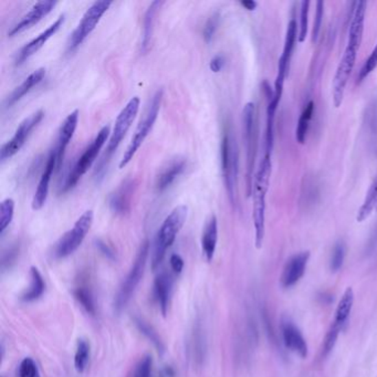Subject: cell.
I'll use <instances>...</instances> for the list:
<instances>
[{
	"label": "cell",
	"instance_id": "cell-42",
	"mask_svg": "<svg viewBox=\"0 0 377 377\" xmlns=\"http://www.w3.org/2000/svg\"><path fill=\"white\" fill-rule=\"evenodd\" d=\"M39 375L37 365L30 358H23L19 366L20 377H37Z\"/></svg>",
	"mask_w": 377,
	"mask_h": 377
},
{
	"label": "cell",
	"instance_id": "cell-47",
	"mask_svg": "<svg viewBox=\"0 0 377 377\" xmlns=\"http://www.w3.org/2000/svg\"><path fill=\"white\" fill-rule=\"evenodd\" d=\"M240 3L241 6L244 7V9H247V10H250V12L255 10L258 6V3L253 1V0H242Z\"/></svg>",
	"mask_w": 377,
	"mask_h": 377
},
{
	"label": "cell",
	"instance_id": "cell-20",
	"mask_svg": "<svg viewBox=\"0 0 377 377\" xmlns=\"http://www.w3.org/2000/svg\"><path fill=\"white\" fill-rule=\"evenodd\" d=\"M173 288V277L168 273H161L154 281V298L159 304V310L164 317L168 312L170 295Z\"/></svg>",
	"mask_w": 377,
	"mask_h": 377
},
{
	"label": "cell",
	"instance_id": "cell-27",
	"mask_svg": "<svg viewBox=\"0 0 377 377\" xmlns=\"http://www.w3.org/2000/svg\"><path fill=\"white\" fill-rule=\"evenodd\" d=\"M30 278H32L30 288L21 297V300L23 302H34V301L38 300L43 297L45 290H46V282L43 280V275L37 268L32 267Z\"/></svg>",
	"mask_w": 377,
	"mask_h": 377
},
{
	"label": "cell",
	"instance_id": "cell-3",
	"mask_svg": "<svg viewBox=\"0 0 377 377\" xmlns=\"http://www.w3.org/2000/svg\"><path fill=\"white\" fill-rule=\"evenodd\" d=\"M221 170L225 188L233 206L237 203L238 187L239 150L233 130L227 125L224 130L220 145Z\"/></svg>",
	"mask_w": 377,
	"mask_h": 377
},
{
	"label": "cell",
	"instance_id": "cell-25",
	"mask_svg": "<svg viewBox=\"0 0 377 377\" xmlns=\"http://www.w3.org/2000/svg\"><path fill=\"white\" fill-rule=\"evenodd\" d=\"M217 241H218V221H217L216 216L213 215L205 226L202 236L203 253L208 262L214 259Z\"/></svg>",
	"mask_w": 377,
	"mask_h": 377
},
{
	"label": "cell",
	"instance_id": "cell-36",
	"mask_svg": "<svg viewBox=\"0 0 377 377\" xmlns=\"http://www.w3.org/2000/svg\"><path fill=\"white\" fill-rule=\"evenodd\" d=\"M342 326L333 322L330 326L329 331L326 332L325 338H324L323 345H322V356H328L334 347L339 334H340Z\"/></svg>",
	"mask_w": 377,
	"mask_h": 377
},
{
	"label": "cell",
	"instance_id": "cell-5",
	"mask_svg": "<svg viewBox=\"0 0 377 377\" xmlns=\"http://www.w3.org/2000/svg\"><path fill=\"white\" fill-rule=\"evenodd\" d=\"M163 94L164 92L162 89H159L150 99L148 108L145 110L143 117L139 121L137 130L134 132L133 137L130 139L128 148L123 154L122 159L119 162V168H125L133 159L137 150L142 146L145 139L148 137V134L150 133V130H153L157 117H159L161 105H162Z\"/></svg>",
	"mask_w": 377,
	"mask_h": 377
},
{
	"label": "cell",
	"instance_id": "cell-1",
	"mask_svg": "<svg viewBox=\"0 0 377 377\" xmlns=\"http://www.w3.org/2000/svg\"><path fill=\"white\" fill-rule=\"evenodd\" d=\"M271 155L264 154L261 159L258 170L255 173L253 185V218L255 226V244L257 249H260L264 244L266 233V198L269 190L271 177Z\"/></svg>",
	"mask_w": 377,
	"mask_h": 377
},
{
	"label": "cell",
	"instance_id": "cell-24",
	"mask_svg": "<svg viewBox=\"0 0 377 377\" xmlns=\"http://www.w3.org/2000/svg\"><path fill=\"white\" fill-rule=\"evenodd\" d=\"M46 77V69L39 68L36 71L32 72L29 77L25 79L21 84L18 85L14 91L10 93L5 102L6 108H12V105L16 104L18 101L23 99L27 93L32 91L34 87H37L39 83L43 82V80Z\"/></svg>",
	"mask_w": 377,
	"mask_h": 377
},
{
	"label": "cell",
	"instance_id": "cell-6",
	"mask_svg": "<svg viewBox=\"0 0 377 377\" xmlns=\"http://www.w3.org/2000/svg\"><path fill=\"white\" fill-rule=\"evenodd\" d=\"M148 253H150V242L145 240L137 253V258L134 261L133 266L130 268V273L125 277L124 281L119 286L115 299H114V310L115 312L121 313L126 308L130 299L133 297L137 286L142 280L144 275L145 267L148 262Z\"/></svg>",
	"mask_w": 377,
	"mask_h": 377
},
{
	"label": "cell",
	"instance_id": "cell-8",
	"mask_svg": "<svg viewBox=\"0 0 377 377\" xmlns=\"http://www.w3.org/2000/svg\"><path fill=\"white\" fill-rule=\"evenodd\" d=\"M242 133H244L246 155H247V194L253 193V175L255 170V154H257V137L258 130L255 124V105L248 102L242 111Z\"/></svg>",
	"mask_w": 377,
	"mask_h": 377
},
{
	"label": "cell",
	"instance_id": "cell-48",
	"mask_svg": "<svg viewBox=\"0 0 377 377\" xmlns=\"http://www.w3.org/2000/svg\"><path fill=\"white\" fill-rule=\"evenodd\" d=\"M37 377H40V374H39V375H38V376H37Z\"/></svg>",
	"mask_w": 377,
	"mask_h": 377
},
{
	"label": "cell",
	"instance_id": "cell-2",
	"mask_svg": "<svg viewBox=\"0 0 377 377\" xmlns=\"http://www.w3.org/2000/svg\"><path fill=\"white\" fill-rule=\"evenodd\" d=\"M141 100L139 97H134L128 101V104L125 105L122 111L117 115V121L114 124L113 132L111 134L110 141L105 150L104 155L100 159L95 168V179L101 181L104 176L105 172L108 170V163L113 157V154L117 152L119 144L122 143L123 139L128 133L130 126L133 124L134 119L139 113Z\"/></svg>",
	"mask_w": 377,
	"mask_h": 377
},
{
	"label": "cell",
	"instance_id": "cell-31",
	"mask_svg": "<svg viewBox=\"0 0 377 377\" xmlns=\"http://www.w3.org/2000/svg\"><path fill=\"white\" fill-rule=\"evenodd\" d=\"M134 323L137 325L139 331L144 335L145 338L153 343L154 347L157 349L159 354H164V343H163L162 339L159 338V335L157 334V332L153 329V326L150 325L148 322H145L143 319L137 318V317L134 318Z\"/></svg>",
	"mask_w": 377,
	"mask_h": 377
},
{
	"label": "cell",
	"instance_id": "cell-13",
	"mask_svg": "<svg viewBox=\"0 0 377 377\" xmlns=\"http://www.w3.org/2000/svg\"><path fill=\"white\" fill-rule=\"evenodd\" d=\"M65 14H61L54 23H52L46 30H43L41 34H38L37 37L32 39V41H29L26 43L23 48L20 49V52H18L17 57H16V65H23L26 60L34 56V54H37L40 49L43 48L46 45L52 36L57 34L63 23H65Z\"/></svg>",
	"mask_w": 377,
	"mask_h": 377
},
{
	"label": "cell",
	"instance_id": "cell-49",
	"mask_svg": "<svg viewBox=\"0 0 377 377\" xmlns=\"http://www.w3.org/2000/svg\"><path fill=\"white\" fill-rule=\"evenodd\" d=\"M376 209H377V208H376Z\"/></svg>",
	"mask_w": 377,
	"mask_h": 377
},
{
	"label": "cell",
	"instance_id": "cell-40",
	"mask_svg": "<svg viewBox=\"0 0 377 377\" xmlns=\"http://www.w3.org/2000/svg\"><path fill=\"white\" fill-rule=\"evenodd\" d=\"M219 23H220V14H219V12H215L207 20V23L204 26V30H203V36H204V39L207 43H210L213 40L216 32L218 30Z\"/></svg>",
	"mask_w": 377,
	"mask_h": 377
},
{
	"label": "cell",
	"instance_id": "cell-44",
	"mask_svg": "<svg viewBox=\"0 0 377 377\" xmlns=\"http://www.w3.org/2000/svg\"><path fill=\"white\" fill-rule=\"evenodd\" d=\"M170 268H172L175 275L182 273L183 269H184V260H183L181 255H177V253H173V255H170Z\"/></svg>",
	"mask_w": 377,
	"mask_h": 377
},
{
	"label": "cell",
	"instance_id": "cell-23",
	"mask_svg": "<svg viewBox=\"0 0 377 377\" xmlns=\"http://www.w3.org/2000/svg\"><path fill=\"white\" fill-rule=\"evenodd\" d=\"M297 39H299L298 26H297V21L293 19L288 23V28H286L284 52H282L280 59H279L278 73L286 76L289 72L290 61L293 58Z\"/></svg>",
	"mask_w": 377,
	"mask_h": 377
},
{
	"label": "cell",
	"instance_id": "cell-29",
	"mask_svg": "<svg viewBox=\"0 0 377 377\" xmlns=\"http://www.w3.org/2000/svg\"><path fill=\"white\" fill-rule=\"evenodd\" d=\"M375 208H377V176L366 193L363 204L358 209L356 220L358 222H363L364 220L369 218Z\"/></svg>",
	"mask_w": 377,
	"mask_h": 377
},
{
	"label": "cell",
	"instance_id": "cell-39",
	"mask_svg": "<svg viewBox=\"0 0 377 377\" xmlns=\"http://www.w3.org/2000/svg\"><path fill=\"white\" fill-rule=\"evenodd\" d=\"M377 67V43L376 46L373 49V52L369 54V57L365 60L363 67L361 68L358 72V83L362 82L366 78L369 77L372 72L374 71Z\"/></svg>",
	"mask_w": 377,
	"mask_h": 377
},
{
	"label": "cell",
	"instance_id": "cell-12",
	"mask_svg": "<svg viewBox=\"0 0 377 377\" xmlns=\"http://www.w3.org/2000/svg\"><path fill=\"white\" fill-rule=\"evenodd\" d=\"M358 49H360L358 47L347 43L345 50H344L343 57L339 63L334 79H333V103H334L335 108H340L341 104L343 102L346 85H347L350 76L354 69Z\"/></svg>",
	"mask_w": 377,
	"mask_h": 377
},
{
	"label": "cell",
	"instance_id": "cell-4",
	"mask_svg": "<svg viewBox=\"0 0 377 377\" xmlns=\"http://www.w3.org/2000/svg\"><path fill=\"white\" fill-rule=\"evenodd\" d=\"M187 215V206L181 205L174 208L163 221L154 242L153 257H152V269L154 271L159 268L164 260L168 250L172 247L176 237L184 226Z\"/></svg>",
	"mask_w": 377,
	"mask_h": 377
},
{
	"label": "cell",
	"instance_id": "cell-45",
	"mask_svg": "<svg viewBox=\"0 0 377 377\" xmlns=\"http://www.w3.org/2000/svg\"><path fill=\"white\" fill-rule=\"evenodd\" d=\"M225 65H226V59H225L222 54H217L212 59L209 63V68L212 71L215 73H218L222 69H224Z\"/></svg>",
	"mask_w": 377,
	"mask_h": 377
},
{
	"label": "cell",
	"instance_id": "cell-46",
	"mask_svg": "<svg viewBox=\"0 0 377 377\" xmlns=\"http://www.w3.org/2000/svg\"><path fill=\"white\" fill-rule=\"evenodd\" d=\"M97 247L99 248L100 251H101L106 258L111 259V260H114V259L117 258L114 250L112 249L108 244H105L104 241L98 240Z\"/></svg>",
	"mask_w": 377,
	"mask_h": 377
},
{
	"label": "cell",
	"instance_id": "cell-14",
	"mask_svg": "<svg viewBox=\"0 0 377 377\" xmlns=\"http://www.w3.org/2000/svg\"><path fill=\"white\" fill-rule=\"evenodd\" d=\"M57 1H54V0H43V1L34 3L32 8L10 29V32H8L9 37H14L20 32H25L27 29L39 23L40 20L52 12V9L57 6Z\"/></svg>",
	"mask_w": 377,
	"mask_h": 377
},
{
	"label": "cell",
	"instance_id": "cell-28",
	"mask_svg": "<svg viewBox=\"0 0 377 377\" xmlns=\"http://www.w3.org/2000/svg\"><path fill=\"white\" fill-rule=\"evenodd\" d=\"M353 304H354V293H353L352 288H347L345 293L342 295L338 306H336L334 318L335 323L343 328L346 321L349 319L350 315H351Z\"/></svg>",
	"mask_w": 377,
	"mask_h": 377
},
{
	"label": "cell",
	"instance_id": "cell-34",
	"mask_svg": "<svg viewBox=\"0 0 377 377\" xmlns=\"http://www.w3.org/2000/svg\"><path fill=\"white\" fill-rule=\"evenodd\" d=\"M14 199L6 198L0 204V233L3 235L6 231L9 225L12 224L14 218Z\"/></svg>",
	"mask_w": 377,
	"mask_h": 377
},
{
	"label": "cell",
	"instance_id": "cell-37",
	"mask_svg": "<svg viewBox=\"0 0 377 377\" xmlns=\"http://www.w3.org/2000/svg\"><path fill=\"white\" fill-rule=\"evenodd\" d=\"M346 247L343 241H339L335 244L333 248V253L330 261V269L333 273H338L339 270L343 266L344 259H345Z\"/></svg>",
	"mask_w": 377,
	"mask_h": 377
},
{
	"label": "cell",
	"instance_id": "cell-18",
	"mask_svg": "<svg viewBox=\"0 0 377 377\" xmlns=\"http://www.w3.org/2000/svg\"><path fill=\"white\" fill-rule=\"evenodd\" d=\"M54 170H57V157L54 150H52L49 154L48 161H47L46 168L43 170V175L38 184L37 190L34 193V199H32V207L34 210H39L46 204L48 198L49 187L52 182V174Z\"/></svg>",
	"mask_w": 377,
	"mask_h": 377
},
{
	"label": "cell",
	"instance_id": "cell-38",
	"mask_svg": "<svg viewBox=\"0 0 377 377\" xmlns=\"http://www.w3.org/2000/svg\"><path fill=\"white\" fill-rule=\"evenodd\" d=\"M310 1L301 3L300 26H299V41L304 43L308 34V26H309Z\"/></svg>",
	"mask_w": 377,
	"mask_h": 377
},
{
	"label": "cell",
	"instance_id": "cell-26",
	"mask_svg": "<svg viewBox=\"0 0 377 377\" xmlns=\"http://www.w3.org/2000/svg\"><path fill=\"white\" fill-rule=\"evenodd\" d=\"M163 3H164L163 1H153L145 12L144 21H143L142 43H141V50L143 52H148L150 48V41L153 37L155 17H157V12Z\"/></svg>",
	"mask_w": 377,
	"mask_h": 377
},
{
	"label": "cell",
	"instance_id": "cell-43",
	"mask_svg": "<svg viewBox=\"0 0 377 377\" xmlns=\"http://www.w3.org/2000/svg\"><path fill=\"white\" fill-rule=\"evenodd\" d=\"M204 338L202 334V328L201 325H197L195 328V333H194V352L197 360H203L204 358Z\"/></svg>",
	"mask_w": 377,
	"mask_h": 377
},
{
	"label": "cell",
	"instance_id": "cell-41",
	"mask_svg": "<svg viewBox=\"0 0 377 377\" xmlns=\"http://www.w3.org/2000/svg\"><path fill=\"white\" fill-rule=\"evenodd\" d=\"M315 8L317 9H315V23H313L312 29L313 41H317L319 38V34H320L322 21H323L324 1H322V0L317 1V3H315Z\"/></svg>",
	"mask_w": 377,
	"mask_h": 377
},
{
	"label": "cell",
	"instance_id": "cell-32",
	"mask_svg": "<svg viewBox=\"0 0 377 377\" xmlns=\"http://www.w3.org/2000/svg\"><path fill=\"white\" fill-rule=\"evenodd\" d=\"M74 298L77 299L83 309L89 313V315H97V306H95V302H94L93 293L91 290L89 289L88 286H77L73 290Z\"/></svg>",
	"mask_w": 377,
	"mask_h": 377
},
{
	"label": "cell",
	"instance_id": "cell-11",
	"mask_svg": "<svg viewBox=\"0 0 377 377\" xmlns=\"http://www.w3.org/2000/svg\"><path fill=\"white\" fill-rule=\"evenodd\" d=\"M45 117V112L43 110L36 111L32 115L23 119V122L18 125L17 130L14 132V137L9 139L8 142L3 145L0 150V159L5 162L7 159H12L26 144L29 137L32 135V130L37 128L40 122Z\"/></svg>",
	"mask_w": 377,
	"mask_h": 377
},
{
	"label": "cell",
	"instance_id": "cell-15",
	"mask_svg": "<svg viewBox=\"0 0 377 377\" xmlns=\"http://www.w3.org/2000/svg\"><path fill=\"white\" fill-rule=\"evenodd\" d=\"M309 251L297 253L293 255L284 264V271L281 275L280 284L282 288H291L298 284L306 273V266L309 262Z\"/></svg>",
	"mask_w": 377,
	"mask_h": 377
},
{
	"label": "cell",
	"instance_id": "cell-16",
	"mask_svg": "<svg viewBox=\"0 0 377 377\" xmlns=\"http://www.w3.org/2000/svg\"><path fill=\"white\" fill-rule=\"evenodd\" d=\"M78 122H79V111L76 110L65 117L62 124L60 126L57 143L54 148L56 157H57V170L61 168L65 150L68 148L69 143L71 142L74 132L77 130Z\"/></svg>",
	"mask_w": 377,
	"mask_h": 377
},
{
	"label": "cell",
	"instance_id": "cell-30",
	"mask_svg": "<svg viewBox=\"0 0 377 377\" xmlns=\"http://www.w3.org/2000/svg\"><path fill=\"white\" fill-rule=\"evenodd\" d=\"M315 102L310 101L306 105V108L302 111L300 117H299L298 126L295 130V137L300 144H304L306 142V134L310 128V122L312 119L313 113H315Z\"/></svg>",
	"mask_w": 377,
	"mask_h": 377
},
{
	"label": "cell",
	"instance_id": "cell-19",
	"mask_svg": "<svg viewBox=\"0 0 377 377\" xmlns=\"http://www.w3.org/2000/svg\"><path fill=\"white\" fill-rule=\"evenodd\" d=\"M137 183L133 179H126L110 197V208L115 215L124 216L130 212V202Z\"/></svg>",
	"mask_w": 377,
	"mask_h": 377
},
{
	"label": "cell",
	"instance_id": "cell-22",
	"mask_svg": "<svg viewBox=\"0 0 377 377\" xmlns=\"http://www.w3.org/2000/svg\"><path fill=\"white\" fill-rule=\"evenodd\" d=\"M185 168H186L185 159L177 157V159L170 161L157 176V184H155L157 192L162 193L170 187V185L173 184L176 179L184 173Z\"/></svg>",
	"mask_w": 377,
	"mask_h": 377
},
{
	"label": "cell",
	"instance_id": "cell-35",
	"mask_svg": "<svg viewBox=\"0 0 377 377\" xmlns=\"http://www.w3.org/2000/svg\"><path fill=\"white\" fill-rule=\"evenodd\" d=\"M128 377H153V360L150 355H145L130 371Z\"/></svg>",
	"mask_w": 377,
	"mask_h": 377
},
{
	"label": "cell",
	"instance_id": "cell-33",
	"mask_svg": "<svg viewBox=\"0 0 377 377\" xmlns=\"http://www.w3.org/2000/svg\"><path fill=\"white\" fill-rule=\"evenodd\" d=\"M90 358V344L87 340H79L74 355V367L79 374L84 373Z\"/></svg>",
	"mask_w": 377,
	"mask_h": 377
},
{
	"label": "cell",
	"instance_id": "cell-7",
	"mask_svg": "<svg viewBox=\"0 0 377 377\" xmlns=\"http://www.w3.org/2000/svg\"><path fill=\"white\" fill-rule=\"evenodd\" d=\"M108 135H110V126L106 125L99 130V133L97 134V137H94L91 144L85 148L82 155L78 159V162L76 163L71 172L65 179L63 192H68L73 188L81 177L88 172L89 168H91L100 154V150H102L105 142L108 141Z\"/></svg>",
	"mask_w": 377,
	"mask_h": 377
},
{
	"label": "cell",
	"instance_id": "cell-9",
	"mask_svg": "<svg viewBox=\"0 0 377 377\" xmlns=\"http://www.w3.org/2000/svg\"><path fill=\"white\" fill-rule=\"evenodd\" d=\"M93 217L92 210H87L80 216L72 229L69 230L68 233H65L56 244V248H54L56 258H67L77 251L78 248L82 244L83 240L91 229Z\"/></svg>",
	"mask_w": 377,
	"mask_h": 377
},
{
	"label": "cell",
	"instance_id": "cell-10",
	"mask_svg": "<svg viewBox=\"0 0 377 377\" xmlns=\"http://www.w3.org/2000/svg\"><path fill=\"white\" fill-rule=\"evenodd\" d=\"M111 5H112V1L99 0L89 7L88 10L84 12L83 17L78 23V26L69 37V52H73L78 47L82 45L83 41L91 34L95 27L99 25L100 20L103 17V14L108 12Z\"/></svg>",
	"mask_w": 377,
	"mask_h": 377
},
{
	"label": "cell",
	"instance_id": "cell-21",
	"mask_svg": "<svg viewBox=\"0 0 377 377\" xmlns=\"http://www.w3.org/2000/svg\"><path fill=\"white\" fill-rule=\"evenodd\" d=\"M353 5H354V8H353L351 25H350L347 43L360 48L362 38H363L364 23H365L367 3L366 1H356Z\"/></svg>",
	"mask_w": 377,
	"mask_h": 377
},
{
	"label": "cell",
	"instance_id": "cell-17",
	"mask_svg": "<svg viewBox=\"0 0 377 377\" xmlns=\"http://www.w3.org/2000/svg\"><path fill=\"white\" fill-rule=\"evenodd\" d=\"M280 328L282 341L286 349L299 355L301 358H306L308 356V344L300 330L288 318H282Z\"/></svg>",
	"mask_w": 377,
	"mask_h": 377
}]
</instances>
